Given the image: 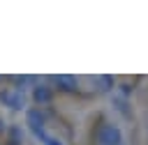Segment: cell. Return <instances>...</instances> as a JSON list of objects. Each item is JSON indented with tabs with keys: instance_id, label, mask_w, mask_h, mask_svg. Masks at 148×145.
<instances>
[{
	"instance_id": "8",
	"label": "cell",
	"mask_w": 148,
	"mask_h": 145,
	"mask_svg": "<svg viewBox=\"0 0 148 145\" xmlns=\"http://www.w3.org/2000/svg\"><path fill=\"white\" fill-rule=\"evenodd\" d=\"M5 145H21V140H12V138H9V140H7Z\"/></svg>"
},
{
	"instance_id": "6",
	"label": "cell",
	"mask_w": 148,
	"mask_h": 145,
	"mask_svg": "<svg viewBox=\"0 0 148 145\" xmlns=\"http://www.w3.org/2000/svg\"><path fill=\"white\" fill-rule=\"evenodd\" d=\"M97 90L99 92H111L113 90V78L111 76H97Z\"/></svg>"
},
{
	"instance_id": "2",
	"label": "cell",
	"mask_w": 148,
	"mask_h": 145,
	"mask_svg": "<svg viewBox=\"0 0 148 145\" xmlns=\"http://www.w3.org/2000/svg\"><path fill=\"white\" fill-rule=\"evenodd\" d=\"M25 122L30 124V129H32L37 136H42L44 140L49 138V136L44 133V113H42L39 108H28V110H25Z\"/></svg>"
},
{
	"instance_id": "7",
	"label": "cell",
	"mask_w": 148,
	"mask_h": 145,
	"mask_svg": "<svg viewBox=\"0 0 148 145\" xmlns=\"http://www.w3.org/2000/svg\"><path fill=\"white\" fill-rule=\"evenodd\" d=\"M44 145H62V143H60L58 138H46V140H44Z\"/></svg>"
},
{
	"instance_id": "1",
	"label": "cell",
	"mask_w": 148,
	"mask_h": 145,
	"mask_svg": "<svg viewBox=\"0 0 148 145\" xmlns=\"http://www.w3.org/2000/svg\"><path fill=\"white\" fill-rule=\"evenodd\" d=\"M97 140L99 145H125V138H123V131L118 124H111V122H104L97 131Z\"/></svg>"
},
{
	"instance_id": "5",
	"label": "cell",
	"mask_w": 148,
	"mask_h": 145,
	"mask_svg": "<svg viewBox=\"0 0 148 145\" xmlns=\"http://www.w3.org/2000/svg\"><path fill=\"white\" fill-rule=\"evenodd\" d=\"M56 85H58L60 90H65V92H74V90L79 87V83H76V78H72V76H65V74H60V76H56Z\"/></svg>"
},
{
	"instance_id": "9",
	"label": "cell",
	"mask_w": 148,
	"mask_h": 145,
	"mask_svg": "<svg viewBox=\"0 0 148 145\" xmlns=\"http://www.w3.org/2000/svg\"><path fill=\"white\" fill-rule=\"evenodd\" d=\"M2 129H5V120L0 117V131H2Z\"/></svg>"
},
{
	"instance_id": "4",
	"label": "cell",
	"mask_w": 148,
	"mask_h": 145,
	"mask_svg": "<svg viewBox=\"0 0 148 145\" xmlns=\"http://www.w3.org/2000/svg\"><path fill=\"white\" fill-rule=\"evenodd\" d=\"M51 97H53V92H51L49 85H35V87H32V99H35L37 104H49Z\"/></svg>"
},
{
	"instance_id": "3",
	"label": "cell",
	"mask_w": 148,
	"mask_h": 145,
	"mask_svg": "<svg viewBox=\"0 0 148 145\" xmlns=\"http://www.w3.org/2000/svg\"><path fill=\"white\" fill-rule=\"evenodd\" d=\"M0 101H2V106H9L14 110L23 108V94H21V90H14V87L0 90Z\"/></svg>"
}]
</instances>
